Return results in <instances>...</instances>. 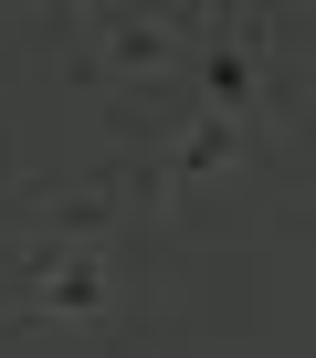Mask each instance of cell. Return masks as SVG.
I'll return each mask as SVG.
<instances>
[{"label": "cell", "mask_w": 316, "mask_h": 358, "mask_svg": "<svg viewBox=\"0 0 316 358\" xmlns=\"http://www.w3.org/2000/svg\"><path fill=\"white\" fill-rule=\"evenodd\" d=\"M32 306H43V316H95V306H106V253H95V243L32 253Z\"/></svg>", "instance_id": "cell-1"}]
</instances>
